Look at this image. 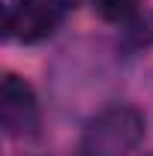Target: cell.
Wrapping results in <instances>:
<instances>
[{
    "label": "cell",
    "mask_w": 153,
    "mask_h": 156,
    "mask_svg": "<svg viewBox=\"0 0 153 156\" xmlns=\"http://www.w3.org/2000/svg\"><path fill=\"white\" fill-rule=\"evenodd\" d=\"M144 114L135 105H108L84 126L78 156H129L144 138Z\"/></svg>",
    "instance_id": "1"
},
{
    "label": "cell",
    "mask_w": 153,
    "mask_h": 156,
    "mask_svg": "<svg viewBox=\"0 0 153 156\" xmlns=\"http://www.w3.org/2000/svg\"><path fill=\"white\" fill-rule=\"evenodd\" d=\"M0 123L12 138H30L39 132V102L33 87L15 72H6L0 84Z\"/></svg>",
    "instance_id": "2"
},
{
    "label": "cell",
    "mask_w": 153,
    "mask_h": 156,
    "mask_svg": "<svg viewBox=\"0 0 153 156\" xmlns=\"http://www.w3.org/2000/svg\"><path fill=\"white\" fill-rule=\"evenodd\" d=\"M60 18H63V9L54 0H18V3L6 6L3 30L15 42L33 45V42H42L51 36L57 30Z\"/></svg>",
    "instance_id": "3"
},
{
    "label": "cell",
    "mask_w": 153,
    "mask_h": 156,
    "mask_svg": "<svg viewBox=\"0 0 153 156\" xmlns=\"http://www.w3.org/2000/svg\"><path fill=\"white\" fill-rule=\"evenodd\" d=\"M138 0H96V12L105 21H126L135 15Z\"/></svg>",
    "instance_id": "4"
},
{
    "label": "cell",
    "mask_w": 153,
    "mask_h": 156,
    "mask_svg": "<svg viewBox=\"0 0 153 156\" xmlns=\"http://www.w3.org/2000/svg\"><path fill=\"white\" fill-rule=\"evenodd\" d=\"M54 3H57L63 12H66V9H72V6H78V0H54Z\"/></svg>",
    "instance_id": "5"
}]
</instances>
